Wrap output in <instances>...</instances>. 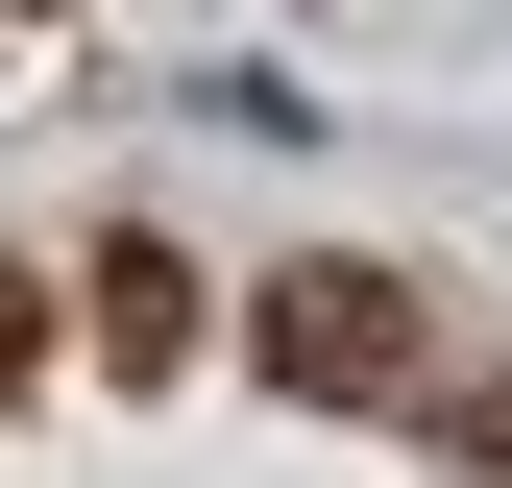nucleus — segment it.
Masks as SVG:
<instances>
[{
  "label": "nucleus",
  "mask_w": 512,
  "mask_h": 488,
  "mask_svg": "<svg viewBox=\"0 0 512 488\" xmlns=\"http://www.w3.org/2000/svg\"><path fill=\"white\" fill-rule=\"evenodd\" d=\"M415 366H439L415 269H366V244H317V269H269V391H317V415H391Z\"/></svg>",
  "instance_id": "1"
},
{
  "label": "nucleus",
  "mask_w": 512,
  "mask_h": 488,
  "mask_svg": "<svg viewBox=\"0 0 512 488\" xmlns=\"http://www.w3.org/2000/svg\"><path fill=\"white\" fill-rule=\"evenodd\" d=\"M98 342H122V366H196V269H171V244H147V220H122V244H98Z\"/></svg>",
  "instance_id": "2"
},
{
  "label": "nucleus",
  "mask_w": 512,
  "mask_h": 488,
  "mask_svg": "<svg viewBox=\"0 0 512 488\" xmlns=\"http://www.w3.org/2000/svg\"><path fill=\"white\" fill-rule=\"evenodd\" d=\"M25 366H49V293H25V269H0V391H25Z\"/></svg>",
  "instance_id": "3"
},
{
  "label": "nucleus",
  "mask_w": 512,
  "mask_h": 488,
  "mask_svg": "<svg viewBox=\"0 0 512 488\" xmlns=\"http://www.w3.org/2000/svg\"><path fill=\"white\" fill-rule=\"evenodd\" d=\"M464 464H488V488H512V366H488V391H464Z\"/></svg>",
  "instance_id": "4"
}]
</instances>
